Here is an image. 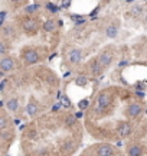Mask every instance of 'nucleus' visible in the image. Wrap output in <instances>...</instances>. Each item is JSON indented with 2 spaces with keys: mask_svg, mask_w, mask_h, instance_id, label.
Instances as JSON below:
<instances>
[{
  "mask_svg": "<svg viewBox=\"0 0 147 156\" xmlns=\"http://www.w3.org/2000/svg\"><path fill=\"white\" fill-rule=\"evenodd\" d=\"M113 106V94L108 90L101 91L97 95L95 100V112L97 113H105L107 110H110V107Z\"/></svg>",
  "mask_w": 147,
  "mask_h": 156,
  "instance_id": "f257e3e1",
  "label": "nucleus"
},
{
  "mask_svg": "<svg viewBox=\"0 0 147 156\" xmlns=\"http://www.w3.org/2000/svg\"><path fill=\"white\" fill-rule=\"evenodd\" d=\"M20 26L26 35H36L39 31V20L33 17L32 15H28L20 19Z\"/></svg>",
  "mask_w": 147,
  "mask_h": 156,
  "instance_id": "f03ea898",
  "label": "nucleus"
},
{
  "mask_svg": "<svg viewBox=\"0 0 147 156\" xmlns=\"http://www.w3.org/2000/svg\"><path fill=\"white\" fill-rule=\"evenodd\" d=\"M92 153L97 156H114V155H118L117 152V147L113 145H108V143H100V145H95L91 147Z\"/></svg>",
  "mask_w": 147,
  "mask_h": 156,
  "instance_id": "7ed1b4c3",
  "label": "nucleus"
},
{
  "mask_svg": "<svg viewBox=\"0 0 147 156\" xmlns=\"http://www.w3.org/2000/svg\"><path fill=\"white\" fill-rule=\"evenodd\" d=\"M20 58H22V61L25 62V65H35L38 61H39V52H38V49H35V48H25L22 52H20Z\"/></svg>",
  "mask_w": 147,
  "mask_h": 156,
  "instance_id": "20e7f679",
  "label": "nucleus"
},
{
  "mask_svg": "<svg viewBox=\"0 0 147 156\" xmlns=\"http://www.w3.org/2000/svg\"><path fill=\"white\" fill-rule=\"evenodd\" d=\"M144 112V107H143V104L141 103H131V104H128L127 106V109H125V117L127 119H138L141 114Z\"/></svg>",
  "mask_w": 147,
  "mask_h": 156,
  "instance_id": "39448f33",
  "label": "nucleus"
},
{
  "mask_svg": "<svg viewBox=\"0 0 147 156\" xmlns=\"http://www.w3.org/2000/svg\"><path fill=\"white\" fill-rule=\"evenodd\" d=\"M14 68H16V61L13 56H10L9 54L0 56V71L1 72H10Z\"/></svg>",
  "mask_w": 147,
  "mask_h": 156,
  "instance_id": "423d86ee",
  "label": "nucleus"
},
{
  "mask_svg": "<svg viewBox=\"0 0 147 156\" xmlns=\"http://www.w3.org/2000/svg\"><path fill=\"white\" fill-rule=\"evenodd\" d=\"M97 58V61L100 62V65H101L104 69L108 67L111 62H113V59H114V54L111 52V51H108V49H105V51H102L101 54L98 56H95Z\"/></svg>",
  "mask_w": 147,
  "mask_h": 156,
  "instance_id": "0eeeda50",
  "label": "nucleus"
},
{
  "mask_svg": "<svg viewBox=\"0 0 147 156\" xmlns=\"http://www.w3.org/2000/svg\"><path fill=\"white\" fill-rule=\"evenodd\" d=\"M125 153L128 156H143L144 155V146L138 142H134V143H130L125 149Z\"/></svg>",
  "mask_w": 147,
  "mask_h": 156,
  "instance_id": "6e6552de",
  "label": "nucleus"
},
{
  "mask_svg": "<svg viewBox=\"0 0 147 156\" xmlns=\"http://www.w3.org/2000/svg\"><path fill=\"white\" fill-rule=\"evenodd\" d=\"M117 133L120 137H128L133 133V124L130 122H121L117 126Z\"/></svg>",
  "mask_w": 147,
  "mask_h": 156,
  "instance_id": "1a4fd4ad",
  "label": "nucleus"
},
{
  "mask_svg": "<svg viewBox=\"0 0 147 156\" xmlns=\"http://www.w3.org/2000/svg\"><path fill=\"white\" fill-rule=\"evenodd\" d=\"M82 56H84L82 49H81V48H74V49H71L68 52L67 58H68V61L71 64H78V62H81Z\"/></svg>",
  "mask_w": 147,
  "mask_h": 156,
  "instance_id": "9d476101",
  "label": "nucleus"
},
{
  "mask_svg": "<svg viewBox=\"0 0 147 156\" xmlns=\"http://www.w3.org/2000/svg\"><path fill=\"white\" fill-rule=\"evenodd\" d=\"M120 34V25L117 22L114 23H110L107 28H105V35H107V38H110V39H115L117 36Z\"/></svg>",
  "mask_w": 147,
  "mask_h": 156,
  "instance_id": "9b49d317",
  "label": "nucleus"
},
{
  "mask_svg": "<svg viewBox=\"0 0 147 156\" xmlns=\"http://www.w3.org/2000/svg\"><path fill=\"white\" fill-rule=\"evenodd\" d=\"M41 112V107H39V104H38V101L36 100H29L28 103V106H26V113H28V116H30V117H35V116H38Z\"/></svg>",
  "mask_w": 147,
  "mask_h": 156,
  "instance_id": "f8f14e48",
  "label": "nucleus"
},
{
  "mask_svg": "<svg viewBox=\"0 0 147 156\" xmlns=\"http://www.w3.org/2000/svg\"><path fill=\"white\" fill-rule=\"evenodd\" d=\"M90 71H91V74H92L94 77H98V75H101V74H102L104 68L100 65V62L97 61V58L91 59V62H90Z\"/></svg>",
  "mask_w": 147,
  "mask_h": 156,
  "instance_id": "ddd939ff",
  "label": "nucleus"
},
{
  "mask_svg": "<svg viewBox=\"0 0 147 156\" xmlns=\"http://www.w3.org/2000/svg\"><path fill=\"white\" fill-rule=\"evenodd\" d=\"M56 26H58V20H55V19H48V20L43 22L42 29H43L45 32H55Z\"/></svg>",
  "mask_w": 147,
  "mask_h": 156,
  "instance_id": "4468645a",
  "label": "nucleus"
},
{
  "mask_svg": "<svg viewBox=\"0 0 147 156\" xmlns=\"http://www.w3.org/2000/svg\"><path fill=\"white\" fill-rule=\"evenodd\" d=\"M6 109L9 112H16L19 109V98L17 97H12L9 100L6 101Z\"/></svg>",
  "mask_w": 147,
  "mask_h": 156,
  "instance_id": "2eb2a0df",
  "label": "nucleus"
},
{
  "mask_svg": "<svg viewBox=\"0 0 147 156\" xmlns=\"http://www.w3.org/2000/svg\"><path fill=\"white\" fill-rule=\"evenodd\" d=\"M0 34H1V36H4V38H13L14 36V28L10 26V25H4L0 29Z\"/></svg>",
  "mask_w": 147,
  "mask_h": 156,
  "instance_id": "dca6fc26",
  "label": "nucleus"
},
{
  "mask_svg": "<svg viewBox=\"0 0 147 156\" xmlns=\"http://www.w3.org/2000/svg\"><path fill=\"white\" fill-rule=\"evenodd\" d=\"M9 48H10V45H9V42L6 39H0V56L7 54Z\"/></svg>",
  "mask_w": 147,
  "mask_h": 156,
  "instance_id": "f3484780",
  "label": "nucleus"
},
{
  "mask_svg": "<svg viewBox=\"0 0 147 156\" xmlns=\"http://www.w3.org/2000/svg\"><path fill=\"white\" fill-rule=\"evenodd\" d=\"M7 124H9L7 117H6V116H3V114H0V130H4V129L7 127Z\"/></svg>",
  "mask_w": 147,
  "mask_h": 156,
  "instance_id": "a211bd4d",
  "label": "nucleus"
},
{
  "mask_svg": "<svg viewBox=\"0 0 147 156\" xmlns=\"http://www.w3.org/2000/svg\"><path fill=\"white\" fill-rule=\"evenodd\" d=\"M131 10H133V15L138 16V15H141V13H143V7H141V6H134Z\"/></svg>",
  "mask_w": 147,
  "mask_h": 156,
  "instance_id": "6ab92c4d",
  "label": "nucleus"
},
{
  "mask_svg": "<svg viewBox=\"0 0 147 156\" xmlns=\"http://www.w3.org/2000/svg\"><path fill=\"white\" fill-rule=\"evenodd\" d=\"M36 9H38V6H28V7H26V12H28V15H32V13L36 12Z\"/></svg>",
  "mask_w": 147,
  "mask_h": 156,
  "instance_id": "aec40b11",
  "label": "nucleus"
},
{
  "mask_svg": "<svg viewBox=\"0 0 147 156\" xmlns=\"http://www.w3.org/2000/svg\"><path fill=\"white\" fill-rule=\"evenodd\" d=\"M77 84H78V85H85V84H87V79H85V77L77 78Z\"/></svg>",
  "mask_w": 147,
  "mask_h": 156,
  "instance_id": "412c9836",
  "label": "nucleus"
},
{
  "mask_svg": "<svg viewBox=\"0 0 147 156\" xmlns=\"http://www.w3.org/2000/svg\"><path fill=\"white\" fill-rule=\"evenodd\" d=\"M87 106H88V100H82L79 103V107H81V109H85Z\"/></svg>",
  "mask_w": 147,
  "mask_h": 156,
  "instance_id": "4be33fe9",
  "label": "nucleus"
},
{
  "mask_svg": "<svg viewBox=\"0 0 147 156\" xmlns=\"http://www.w3.org/2000/svg\"><path fill=\"white\" fill-rule=\"evenodd\" d=\"M25 0H10L12 4H14V6H19V4H22Z\"/></svg>",
  "mask_w": 147,
  "mask_h": 156,
  "instance_id": "5701e85b",
  "label": "nucleus"
},
{
  "mask_svg": "<svg viewBox=\"0 0 147 156\" xmlns=\"http://www.w3.org/2000/svg\"><path fill=\"white\" fill-rule=\"evenodd\" d=\"M69 3H71V0H64V6H69Z\"/></svg>",
  "mask_w": 147,
  "mask_h": 156,
  "instance_id": "b1692460",
  "label": "nucleus"
}]
</instances>
